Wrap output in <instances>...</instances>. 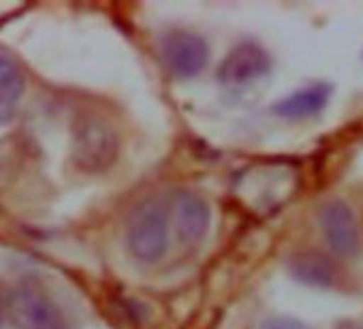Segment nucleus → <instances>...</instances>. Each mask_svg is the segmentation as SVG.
I'll use <instances>...</instances> for the list:
<instances>
[{
  "label": "nucleus",
  "instance_id": "20e7f679",
  "mask_svg": "<svg viewBox=\"0 0 363 329\" xmlns=\"http://www.w3.org/2000/svg\"><path fill=\"white\" fill-rule=\"evenodd\" d=\"M208 43L193 33H173L162 43V58L167 69L182 79L199 75L208 65Z\"/></svg>",
  "mask_w": 363,
  "mask_h": 329
},
{
  "label": "nucleus",
  "instance_id": "f8f14e48",
  "mask_svg": "<svg viewBox=\"0 0 363 329\" xmlns=\"http://www.w3.org/2000/svg\"><path fill=\"white\" fill-rule=\"evenodd\" d=\"M335 329H363V325H357V323H340Z\"/></svg>",
  "mask_w": 363,
  "mask_h": 329
},
{
  "label": "nucleus",
  "instance_id": "1a4fd4ad",
  "mask_svg": "<svg viewBox=\"0 0 363 329\" xmlns=\"http://www.w3.org/2000/svg\"><path fill=\"white\" fill-rule=\"evenodd\" d=\"M289 272L295 280L308 286L327 289V286H333L337 280V267L333 265V261L314 250L293 255L289 261Z\"/></svg>",
  "mask_w": 363,
  "mask_h": 329
},
{
  "label": "nucleus",
  "instance_id": "f03ea898",
  "mask_svg": "<svg viewBox=\"0 0 363 329\" xmlns=\"http://www.w3.org/2000/svg\"><path fill=\"white\" fill-rule=\"evenodd\" d=\"M7 310L18 329H69L65 312L37 278H24L13 286Z\"/></svg>",
  "mask_w": 363,
  "mask_h": 329
},
{
  "label": "nucleus",
  "instance_id": "0eeeda50",
  "mask_svg": "<svg viewBox=\"0 0 363 329\" xmlns=\"http://www.w3.org/2000/svg\"><path fill=\"white\" fill-rule=\"evenodd\" d=\"M173 221L175 233L182 244H199L210 227V208L197 193L182 191L173 199Z\"/></svg>",
  "mask_w": 363,
  "mask_h": 329
},
{
  "label": "nucleus",
  "instance_id": "ddd939ff",
  "mask_svg": "<svg viewBox=\"0 0 363 329\" xmlns=\"http://www.w3.org/2000/svg\"><path fill=\"white\" fill-rule=\"evenodd\" d=\"M0 316H3V303H0Z\"/></svg>",
  "mask_w": 363,
  "mask_h": 329
},
{
  "label": "nucleus",
  "instance_id": "7ed1b4c3",
  "mask_svg": "<svg viewBox=\"0 0 363 329\" xmlns=\"http://www.w3.org/2000/svg\"><path fill=\"white\" fill-rule=\"evenodd\" d=\"M118 135L107 120L94 113L77 118L73 126V158L84 172L101 174L118 156Z\"/></svg>",
  "mask_w": 363,
  "mask_h": 329
},
{
  "label": "nucleus",
  "instance_id": "6e6552de",
  "mask_svg": "<svg viewBox=\"0 0 363 329\" xmlns=\"http://www.w3.org/2000/svg\"><path fill=\"white\" fill-rule=\"evenodd\" d=\"M333 88L329 84H312L306 86L293 94H289L286 99L278 101L274 105V113L286 120H303V118H312L316 113H320L325 109V105L331 99Z\"/></svg>",
  "mask_w": 363,
  "mask_h": 329
},
{
  "label": "nucleus",
  "instance_id": "39448f33",
  "mask_svg": "<svg viewBox=\"0 0 363 329\" xmlns=\"http://www.w3.org/2000/svg\"><path fill=\"white\" fill-rule=\"evenodd\" d=\"M272 69V60L267 52L255 43H242L229 52V56L218 67V82L223 86H246L267 75Z\"/></svg>",
  "mask_w": 363,
  "mask_h": 329
},
{
  "label": "nucleus",
  "instance_id": "9b49d317",
  "mask_svg": "<svg viewBox=\"0 0 363 329\" xmlns=\"http://www.w3.org/2000/svg\"><path fill=\"white\" fill-rule=\"evenodd\" d=\"M261 329H310V327L293 316H272L261 325Z\"/></svg>",
  "mask_w": 363,
  "mask_h": 329
},
{
  "label": "nucleus",
  "instance_id": "f257e3e1",
  "mask_svg": "<svg viewBox=\"0 0 363 329\" xmlns=\"http://www.w3.org/2000/svg\"><path fill=\"white\" fill-rule=\"evenodd\" d=\"M126 246L143 263L160 261L169 250V208L162 199L150 197L133 212L126 227Z\"/></svg>",
  "mask_w": 363,
  "mask_h": 329
},
{
  "label": "nucleus",
  "instance_id": "9d476101",
  "mask_svg": "<svg viewBox=\"0 0 363 329\" xmlns=\"http://www.w3.org/2000/svg\"><path fill=\"white\" fill-rule=\"evenodd\" d=\"M24 94V73L16 60L0 54V124H7Z\"/></svg>",
  "mask_w": 363,
  "mask_h": 329
},
{
  "label": "nucleus",
  "instance_id": "423d86ee",
  "mask_svg": "<svg viewBox=\"0 0 363 329\" xmlns=\"http://www.w3.org/2000/svg\"><path fill=\"white\" fill-rule=\"evenodd\" d=\"M320 231L327 246L337 257H352L359 250V231L350 208L344 201H331L320 210Z\"/></svg>",
  "mask_w": 363,
  "mask_h": 329
}]
</instances>
